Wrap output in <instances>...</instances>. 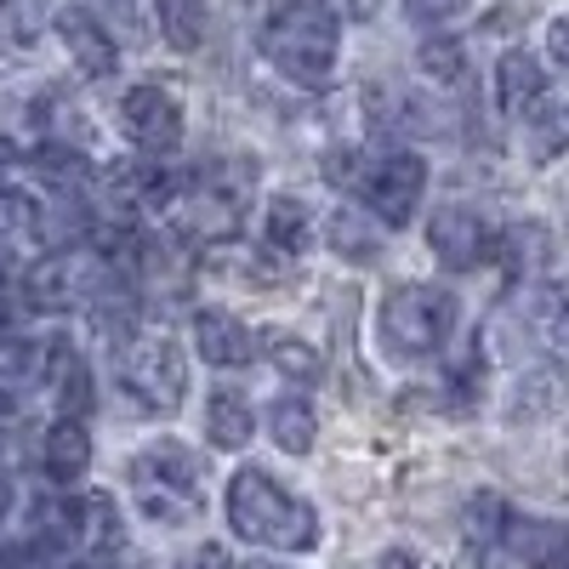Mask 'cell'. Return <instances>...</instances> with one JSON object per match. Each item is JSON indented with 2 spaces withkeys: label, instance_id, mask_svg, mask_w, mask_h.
<instances>
[{
  "label": "cell",
  "instance_id": "cell-1",
  "mask_svg": "<svg viewBox=\"0 0 569 569\" xmlns=\"http://www.w3.org/2000/svg\"><path fill=\"white\" fill-rule=\"evenodd\" d=\"M228 525H233V536L273 547V552H313L319 547V512L262 467H240L228 479Z\"/></svg>",
  "mask_w": 569,
  "mask_h": 569
},
{
  "label": "cell",
  "instance_id": "cell-2",
  "mask_svg": "<svg viewBox=\"0 0 569 569\" xmlns=\"http://www.w3.org/2000/svg\"><path fill=\"white\" fill-rule=\"evenodd\" d=\"M337 46H342V23L330 7H279L262 23V58L297 86H325L337 69Z\"/></svg>",
  "mask_w": 569,
  "mask_h": 569
},
{
  "label": "cell",
  "instance_id": "cell-3",
  "mask_svg": "<svg viewBox=\"0 0 569 569\" xmlns=\"http://www.w3.org/2000/svg\"><path fill=\"white\" fill-rule=\"evenodd\" d=\"M456 325V297L445 284H393L382 297V313H376V330H382V348L393 359H427L450 342Z\"/></svg>",
  "mask_w": 569,
  "mask_h": 569
},
{
  "label": "cell",
  "instance_id": "cell-4",
  "mask_svg": "<svg viewBox=\"0 0 569 569\" xmlns=\"http://www.w3.org/2000/svg\"><path fill=\"white\" fill-rule=\"evenodd\" d=\"M131 479H137V496H142V512L149 518H160V525H188V518H194V507H200V461L177 439H160V445L142 450L131 461Z\"/></svg>",
  "mask_w": 569,
  "mask_h": 569
},
{
  "label": "cell",
  "instance_id": "cell-5",
  "mask_svg": "<svg viewBox=\"0 0 569 569\" xmlns=\"http://www.w3.org/2000/svg\"><path fill=\"white\" fill-rule=\"evenodd\" d=\"M120 388L142 405V410H177L182 393H188V370H182V353L166 342V337H137L120 348Z\"/></svg>",
  "mask_w": 569,
  "mask_h": 569
},
{
  "label": "cell",
  "instance_id": "cell-6",
  "mask_svg": "<svg viewBox=\"0 0 569 569\" xmlns=\"http://www.w3.org/2000/svg\"><path fill=\"white\" fill-rule=\"evenodd\" d=\"M421 188H427V160L410 154V149H393L382 154L365 177H359V194L370 206V217L382 222V228H405L421 206Z\"/></svg>",
  "mask_w": 569,
  "mask_h": 569
},
{
  "label": "cell",
  "instance_id": "cell-7",
  "mask_svg": "<svg viewBox=\"0 0 569 569\" xmlns=\"http://www.w3.org/2000/svg\"><path fill=\"white\" fill-rule=\"evenodd\" d=\"M120 126L142 154H171L182 142V103L166 86H131L120 98Z\"/></svg>",
  "mask_w": 569,
  "mask_h": 569
},
{
  "label": "cell",
  "instance_id": "cell-8",
  "mask_svg": "<svg viewBox=\"0 0 569 569\" xmlns=\"http://www.w3.org/2000/svg\"><path fill=\"white\" fill-rule=\"evenodd\" d=\"M427 251H433L450 273H467V268H479L496 251V233L485 228L479 211L445 206V211H433V222H427Z\"/></svg>",
  "mask_w": 569,
  "mask_h": 569
},
{
  "label": "cell",
  "instance_id": "cell-9",
  "mask_svg": "<svg viewBox=\"0 0 569 569\" xmlns=\"http://www.w3.org/2000/svg\"><path fill=\"white\" fill-rule=\"evenodd\" d=\"M58 34H63L69 58H74V69H80L86 80H103V74H114V69H120L114 34H109L98 18H91L86 7H69V12H58Z\"/></svg>",
  "mask_w": 569,
  "mask_h": 569
},
{
  "label": "cell",
  "instance_id": "cell-10",
  "mask_svg": "<svg viewBox=\"0 0 569 569\" xmlns=\"http://www.w3.org/2000/svg\"><path fill=\"white\" fill-rule=\"evenodd\" d=\"M194 348H200V359L206 365H217V370H233V365H246L251 359V330L233 319V313H222V308H200L194 313Z\"/></svg>",
  "mask_w": 569,
  "mask_h": 569
},
{
  "label": "cell",
  "instance_id": "cell-11",
  "mask_svg": "<svg viewBox=\"0 0 569 569\" xmlns=\"http://www.w3.org/2000/svg\"><path fill=\"white\" fill-rule=\"evenodd\" d=\"M40 467H46V479H58V485L86 479V467H91V439H86L80 416H63V421L46 427V439H40Z\"/></svg>",
  "mask_w": 569,
  "mask_h": 569
},
{
  "label": "cell",
  "instance_id": "cell-12",
  "mask_svg": "<svg viewBox=\"0 0 569 569\" xmlns=\"http://www.w3.org/2000/svg\"><path fill=\"white\" fill-rule=\"evenodd\" d=\"M80 262L69 257V251H52V257H40L29 273H23V302L29 308H46V313H52V308H69L74 297H80Z\"/></svg>",
  "mask_w": 569,
  "mask_h": 569
},
{
  "label": "cell",
  "instance_id": "cell-13",
  "mask_svg": "<svg viewBox=\"0 0 569 569\" xmlns=\"http://www.w3.org/2000/svg\"><path fill=\"white\" fill-rule=\"evenodd\" d=\"M547 98V74L536 63V52H501L496 63V103L501 114H530Z\"/></svg>",
  "mask_w": 569,
  "mask_h": 569
},
{
  "label": "cell",
  "instance_id": "cell-14",
  "mask_svg": "<svg viewBox=\"0 0 569 569\" xmlns=\"http://www.w3.org/2000/svg\"><path fill=\"white\" fill-rule=\"evenodd\" d=\"M251 427H257L251 399H240L233 388H217V393L206 399V439H211L217 450H240V445H251Z\"/></svg>",
  "mask_w": 569,
  "mask_h": 569
},
{
  "label": "cell",
  "instance_id": "cell-15",
  "mask_svg": "<svg viewBox=\"0 0 569 569\" xmlns=\"http://www.w3.org/2000/svg\"><path fill=\"white\" fill-rule=\"evenodd\" d=\"M569 149V91H547L530 109V160L547 166Z\"/></svg>",
  "mask_w": 569,
  "mask_h": 569
},
{
  "label": "cell",
  "instance_id": "cell-16",
  "mask_svg": "<svg viewBox=\"0 0 569 569\" xmlns=\"http://www.w3.org/2000/svg\"><path fill=\"white\" fill-rule=\"evenodd\" d=\"M268 433L284 456H308L313 450V433H319V421H313V405L297 399V393H284L268 405Z\"/></svg>",
  "mask_w": 569,
  "mask_h": 569
},
{
  "label": "cell",
  "instance_id": "cell-17",
  "mask_svg": "<svg viewBox=\"0 0 569 569\" xmlns=\"http://www.w3.org/2000/svg\"><path fill=\"white\" fill-rule=\"evenodd\" d=\"M206 268L222 273V279H233V284H257V291L279 284V268H273L262 251H251L246 240H222L217 251H206Z\"/></svg>",
  "mask_w": 569,
  "mask_h": 569
},
{
  "label": "cell",
  "instance_id": "cell-18",
  "mask_svg": "<svg viewBox=\"0 0 569 569\" xmlns=\"http://www.w3.org/2000/svg\"><path fill=\"white\" fill-rule=\"evenodd\" d=\"M262 240H268L273 251H284V257H302V251L313 246V217H308V206H297V200H268V211H262Z\"/></svg>",
  "mask_w": 569,
  "mask_h": 569
},
{
  "label": "cell",
  "instance_id": "cell-19",
  "mask_svg": "<svg viewBox=\"0 0 569 569\" xmlns=\"http://www.w3.org/2000/svg\"><path fill=\"white\" fill-rule=\"evenodd\" d=\"M325 240H330V251H337L342 262H376V257H382V233H376L365 217H353V211L330 217Z\"/></svg>",
  "mask_w": 569,
  "mask_h": 569
},
{
  "label": "cell",
  "instance_id": "cell-20",
  "mask_svg": "<svg viewBox=\"0 0 569 569\" xmlns=\"http://www.w3.org/2000/svg\"><path fill=\"white\" fill-rule=\"evenodd\" d=\"M154 18L177 52H194L206 40V0H154Z\"/></svg>",
  "mask_w": 569,
  "mask_h": 569
},
{
  "label": "cell",
  "instance_id": "cell-21",
  "mask_svg": "<svg viewBox=\"0 0 569 569\" xmlns=\"http://www.w3.org/2000/svg\"><path fill=\"white\" fill-rule=\"evenodd\" d=\"M74 530H80V547L86 552H103L120 541V512L109 496H80L74 501Z\"/></svg>",
  "mask_w": 569,
  "mask_h": 569
},
{
  "label": "cell",
  "instance_id": "cell-22",
  "mask_svg": "<svg viewBox=\"0 0 569 569\" xmlns=\"http://www.w3.org/2000/svg\"><path fill=\"white\" fill-rule=\"evenodd\" d=\"M52 393H58L63 416H86L91 410V370L80 365L74 348H58L52 353Z\"/></svg>",
  "mask_w": 569,
  "mask_h": 569
},
{
  "label": "cell",
  "instance_id": "cell-23",
  "mask_svg": "<svg viewBox=\"0 0 569 569\" xmlns=\"http://www.w3.org/2000/svg\"><path fill=\"white\" fill-rule=\"evenodd\" d=\"M46 233V217L29 194L18 188H0V246H18V240H40Z\"/></svg>",
  "mask_w": 569,
  "mask_h": 569
},
{
  "label": "cell",
  "instance_id": "cell-24",
  "mask_svg": "<svg viewBox=\"0 0 569 569\" xmlns=\"http://www.w3.org/2000/svg\"><path fill=\"white\" fill-rule=\"evenodd\" d=\"M268 359H273L279 376H291V382H302V388H313L325 376V359L302 337H268Z\"/></svg>",
  "mask_w": 569,
  "mask_h": 569
},
{
  "label": "cell",
  "instance_id": "cell-25",
  "mask_svg": "<svg viewBox=\"0 0 569 569\" xmlns=\"http://www.w3.org/2000/svg\"><path fill=\"white\" fill-rule=\"evenodd\" d=\"M536 330L558 353H569V279L541 284V297H536Z\"/></svg>",
  "mask_w": 569,
  "mask_h": 569
},
{
  "label": "cell",
  "instance_id": "cell-26",
  "mask_svg": "<svg viewBox=\"0 0 569 569\" xmlns=\"http://www.w3.org/2000/svg\"><path fill=\"white\" fill-rule=\"evenodd\" d=\"M496 246H501V257H507V273H530V268L547 262V228L518 222V228L496 233Z\"/></svg>",
  "mask_w": 569,
  "mask_h": 569
},
{
  "label": "cell",
  "instance_id": "cell-27",
  "mask_svg": "<svg viewBox=\"0 0 569 569\" xmlns=\"http://www.w3.org/2000/svg\"><path fill=\"white\" fill-rule=\"evenodd\" d=\"M40 365H46L40 342H23V337L0 342V388H23V382H34Z\"/></svg>",
  "mask_w": 569,
  "mask_h": 569
},
{
  "label": "cell",
  "instance_id": "cell-28",
  "mask_svg": "<svg viewBox=\"0 0 569 569\" xmlns=\"http://www.w3.org/2000/svg\"><path fill=\"white\" fill-rule=\"evenodd\" d=\"M416 63H421L427 80H445V86L467 74V58H461V46H456V40H427L421 52H416Z\"/></svg>",
  "mask_w": 569,
  "mask_h": 569
},
{
  "label": "cell",
  "instance_id": "cell-29",
  "mask_svg": "<svg viewBox=\"0 0 569 569\" xmlns=\"http://www.w3.org/2000/svg\"><path fill=\"white\" fill-rule=\"evenodd\" d=\"M405 12L416 23H427V29H445V23H456L467 12V0H405Z\"/></svg>",
  "mask_w": 569,
  "mask_h": 569
},
{
  "label": "cell",
  "instance_id": "cell-30",
  "mask_svg": "<svg viewBox=\"0 0 569 569\" xmlns=\"http://www.w3.org/2000/svg\"><path fill=\"white\" fill-rule=\"evenodd\" d=\"M547 52H552L558 69H569V18H558V23L547 29Z\"/></svg>",
  "mask_w": 569,
  "mask_h": 569
},
{
  "label": "cell",
  "instance_id": "cell-31",
  "mask_svg": "<svg viewBox=\"0 0 569 569\" xmlns=\"http://www.w3.org/2000/svg\"><path fill=\"white\" fill-rule=\"evenodd\" d=\"M330 12L337 18H353V23H365V18H376V7H382V0H325Z\"/></svg>",
  "mask_w": 569,
  "mask_h": 569
},
{
  "label": "cell",
  "instance_id": "cell-32",
  "mask_svg": "<svg viewBox=\"0 0 569 569\" xmlns=\"http://www.w3.org/2000/svg\"><path fill=\"white\" fill-rule=\"evenodd\" d=\"M188 569H233V558H228L222 547H211V541H206L194 558H188Z\"/></svg>",
  "mask_w": 569,
  "mask_h": 569
},
{
  "label": "cell",
  "instance_id": "cell-33",
  "mask_svg": "<svg viewBox=\"0 0 569 569\" xmlns=\"http://www.w3.org/2000/svg\"><path fill=\"white\" fill-rule=\"evenodd\" d=\"M382 569H421V558L405 552V547H393V552H382Z\"/></svg>",
  "mask_w": 569,
  "mask_h": 569
},
{
  "label": "cell",
  "instance_id": "cell-34",
  "mask_svg": "<svg viewBox=\"0 0 569 569\" xmlns=\"http://www.w3.org/2000/svg\"><path fill=\"white\" fill-rule=\"evenodd\" d=\"M12 166H18V142H12V137H0V177H7Z\"/></svg>",
  "mask_w": 569,
  "mask_h": 569
},
{
  "label": "cell",
  "instance_id": "cell-35",
  "mask_svg": "<svg viewBox=\"0 0 569 569\" xmlns=\"http://www.w3.org/2000/svg\"><path fill=\"white\" fill-rule=\"evenodd\" d=\"M7 501H12V490H7V479H0V512H7Z\"/></svg>",
  "mask_w": 569,
  "mask_h": 569
},
{
  "label": "cell",
  "instance_id": "cell-36",
  "mask_svg": "<svg viewBox=\"0 0 569 569\" xmlns=\"http://www.w3.org/2000/svg\"><path fill=\"white\" fill-rule=\"evenodd\" d=\"M0 416H7V393H0Z\"/></svg>",
  "mask_w": 569,
  "mask_h": 569
},
{
  "label": "cell",
  "instance_id": "cell-37",
  "mask_svg": "<svg viewBox=\"0 0 569 569\" xmlns=\"http://www.w3.org/2000/svg\"><path fill=\"white\" fill-rule=\"evenodd\" d=\"M251 569H273V563H251Z\"/></svg>",
  "mask_w": 569,
  "mask_h": 569
}]
</instances>
